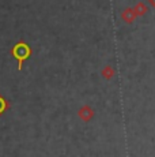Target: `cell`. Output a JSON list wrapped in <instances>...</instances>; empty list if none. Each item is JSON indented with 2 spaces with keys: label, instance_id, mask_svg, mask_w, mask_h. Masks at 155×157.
Listing matches in <instances>:
<instances>
[{
  "label": "cell",
  "instance_id": "7a4b0ae2",
  "mask_svg": "<svg viewBox=\"0 0 155 157\" xmlns=\"http://www.w3.org/2000/svg\"><path fill=\"white\" fill-rule=\"evenodd\" d=\"M79 117L83 120V122H88V120H91L94 117V109L91 107H88V105H85V107H82L79 109Z\"/></svg>",
  "mask_w": 155,
  "mask_h": 157
},
{
  "label": "cell",
  "instance_id": "6da1fadb",
  "mask_svg": "<svg viewBox=\"0 0 155 157\" xmlns=\"http://www.w3.org/2000/svg\"><path fill=\"white\" fill-rule=\"evenodd\" d=\"M11 55L14 57L18 59V70H22V66H23V62L27 60L31 55V49L25 41H19L18 44H15L13 48H11Z\"/></svg>",
  "mask_w": 155,
  "mask_h": 157
},
{
  "label": "cell",
  "instance_id": "277c9868",
  "mask_svg": "<svg viewBox=\"0 0 155 157\" xmlns=\"http://www.w3.org/2000/svg\"><path fill=\"white\" fill-rule=\"evenodd\" d=\"M133 11H135L136 17H139V15H143V14L147 13V11H148V7H147V4H146V3L139 2V3H136V6L133 7Z\"/></svg>",
  "mask_w": 155,
  "mask_h": 157
},
{
  "label": "cell",
  "instance_id": "3957f363",
  "mask_svg": "<svg viewBox=\"0 0 155 157\" xmlns=\"http://www.w3.org/2000/svg\"><path fill=\"white\" fill-rule=\"evenodd\" d=\"M121 18H123V21L125 23H132L133 21H135V18H136V14H135V11H133V8L128 7V8H125V10L123 11Z\"/></svg>",
  "mask_w": 155,
  "mask_h": 157
},
{
  "label": "cell",
  "instance_id": "8992f818",
  "mask_svg": "<svg viewBox=\"0 0 155 157\" xmlns=\"http://www.w3.org/2000/svg\"><path fill=\"white\" fill-rule=\"evenodd\" d=\"M8 108H10V102H8L2 94H0V115L4 113L5 111L8 109Z\"/></svg>",
  "mask_w": 155,
  "mask_h": 157
},
{
  "label": "cell",
  "instance_id": "52a82bcc",
  "mask_svg": "<svg viewBox=\"0 0 155 157\" xmlns=\"http://www.w3.org/2000/svg\"><path fill=\"white\" fill-rule=\"evenodd\" d=\"M148 4H151L155 8V2H154V0H148Z\"/></svg>",
  "mask_w": 155,
  "mask_h": 157
},
{
  "label": "cell",
  "instance_id": "5b68a950",
  "mask_svg": "<svg viewBox=\"0 0 155 157\" xmlns=\"http://www.w3.org/2000/svg\"><path fill=\"white\" fill-rule=\"evenodd\" d=\"M102 77H105L106 79H110V78L114 77V68L110 67V66H106L102 70Z\"/></svg>",
  "mask_w": 155,
  "mask_h": 157
}]
</instances>
